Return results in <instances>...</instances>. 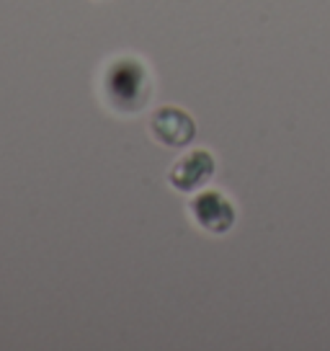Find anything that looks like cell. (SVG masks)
Returning <instances> with one entry per match:
<instances>
[{
    "instance_id": "obj_2",
    "label": "cell",
    "mask_w": 330,
    "mask_h": 351,
    "mask_svg": "<svg viewBox=\"0 0 330 351\" xmlns=\"http://www.w3.org/2000/svg\"><path fill=\"white\" fill-rule=\"evenodd\" d=\"M214 173V158L210 150H191V153L181 155L176 163L168 171V184L178 191H196L201 189Z\"/></svg>"
},
{
    "instance_id": "obj_1",
    "label": "cell",
    "mask_w": 330,
    "mask_h": 351,
    "mask_svg": "<svg viewBox=\"0 0 330 351\" xmlns=\"http://www.w3.org/2000/svg\"><path fill=\"white\" fill-rule=\"evenodd\" d=\"M188 209L199 228L214 235H222L235 225V207L222 191H199L188 202Z\"/></svg>"
},
{
    "instance_id": "obj_3",
    "label": "cell",
    "mask_w": 330,
    "mask_h": 351,
    "mask_svg": "<svg viewBox=\"0 0 330 351\" xmlns=\"http://www.w3.org/2000/svg\"><path fill=\"white\" fill-rule=\"evenodd\" d=\"M150 130H153V137L157 143L168 145V147H183V145L191 143L196 127H194V119L183 109L163 106L153 114Z\"/></svg>"
}]
</instances>
